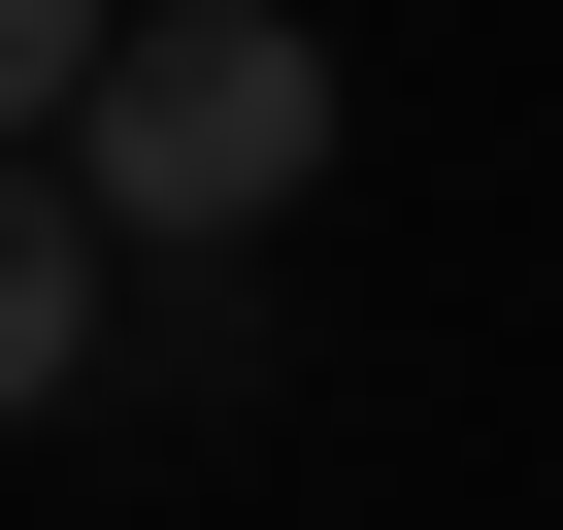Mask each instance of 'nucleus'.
<instances>
[{
  "instance_id": "f03ea898",
  "label": "nucleus",
  "mask_w": 563,
  "mask_h": 530,
  "mask_svg": "<svg viewBox=\"0 0 563 530\" xmlns=\"http://www.w3.org/2000/svg\"><path fill=\"white\" fill-rule=\"evenodd\" d=\"M100 265H133V232L67 199V133H0V431H34V398L100 365Z\"/></svg>"
},
{
  "instance_id": "f257e3e1",
  "label": "nucleus",
  "mask_w": 563,
  "mask_h": 530,
  "mask_svg": "<svg viewBox=\"0 0 563 530\" xmlns=\"http://www.w3.org/2000/svg\"><path fill=\"white\" fill-rule=\"evenodd\" d=\"M67 199L100 232H299L332 199V34H299V0H133V34H100V100H67Z\"/></svg>"
},
{
  "instance_id": "7ed1b4c3",
  "label": "nucleus",
  "mask_w": 563,
  "mask_h": 530,
  "mask_svg": "<svg viewBox=\"0 0 563 530\" xmlns=\"http://www.w3.org/2000/svg\"><path fill=\"white\" fill-rule=\"evenodd\" d=\"M100 34H133V0H0V133H67V100H100Z\"/></svg>"
}]
</instances>
